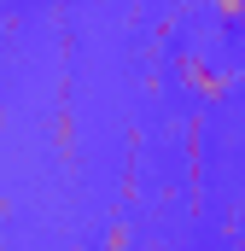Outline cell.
Here are the masks:
<instances>
[{
  "label": "cell",
  "instance_id": "cell-3",
  "mask_svg": "<svg viewBox=\"0 0 245 251\" xmlns=\"http://www.w3.org/2000/svg\"><path fill=\"white\" fill-rule=\"evenodd\" d=\"M210 6H216L222 24H240V18H245V0H210Z\"/></svg>",
  "mask_w": 245,
  "mask_h": 251
},
{
  "label": "cell",
  "instance_id": "cell-1",
  "mask_svg": "<svg viewBox=\"0 0 245 251\" xmlns=\"http://www.w3.org/2000/svg\"><path fill=\"white\" fill-rule=\"evenodd\" d=\"M175 70H181V82L198 94V100H222V94H228V76H222V70H210L198 53H181V59H175Z\"/></svg>",
  "mask_w": 245,
  "mask_h": 251
},
{
  "label": "cell",
  "instance_id": "cell-4",
  "mask_svg": "<svg viewBox=\"0 0 245 251\" xmlns=\"http://www.w3.org/2000/svg\"><path fill=\"white\" fill-rule=\"evenodd\" d=\"M240 35H245V18H240Z\"/></svg>",
  "mask_w": 245,
  "mask_h": 251
},
{
  "label": "cell",
  "instance_id": "cell-2",
  "mask_svg": "<svg viewBox=\"0 0 245 251\" xmlns=\"http://www.w3.org/2000/svg\"><path fill=\"white\" fill-rule=\"evenodd\" d=\"M53 146H59V158H64V164L76 158V117H70L64 105H59V117H53Z\"/></svg>",
  "mask_w": 245,
  "mask_h": 251
}]
</instances>
